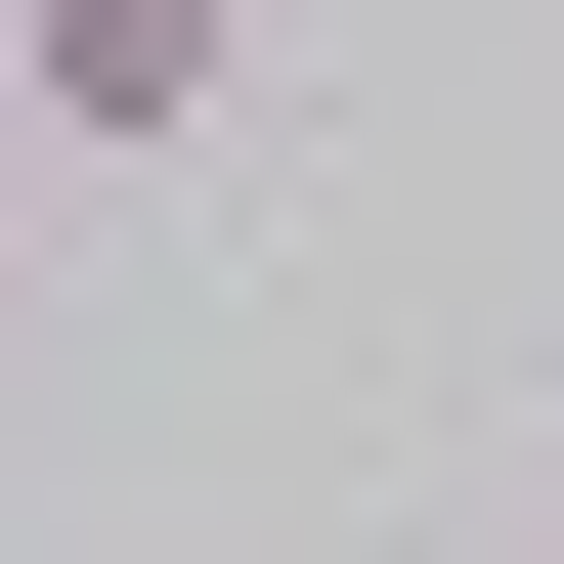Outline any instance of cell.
I'll list each match as a JSON object with an SVG mask.
<instances>
[{"instance_id": "1", "label": "cell", "mask_w": 564, "mask_h": 564, "mask_svg": "<svg viewBox=\"0 0 564 564\" xmlns=\"http://www.w3.org/2000/svg\"><path fill=\"white\" fill-rule=\"evenodd\" d=\"M217 87H261V0H0V131H131V174H174Z\"/></svg>"}]
</instances>
